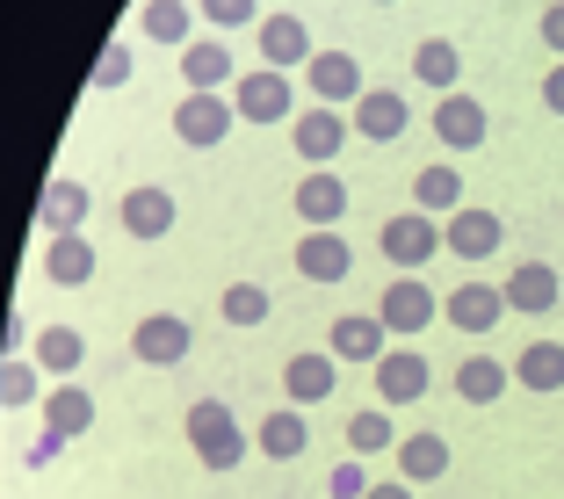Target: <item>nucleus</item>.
Masks as SVG:
<instances>
[{"label": "nucleus", "instance_id": "nucleus-1", "mask_svg": "<svg viewBox=\"0 0 564 499\" xmlns=\"http://www.w3.org/2000/svg\"><path fill=\"white\" fill-rule=\"evenodd\" d=\"M188 449H196L203 470H239L247 464V427L225 399H196L188 405Z\"/></svg>", "mask_w": 564, "mask_h": 499}, {"label": "nucleus", "instance_id": "nucleus-2", "mask_svg": "<svg viewBox=\"0 0 564 499\" xmlns=\"http://www.w3.org/2000/svg\"><path fill=\"white\" fill-rule=\"evenodd\" d=\"M377 253H383L391 268H405V275H420V268H427L434 253H448V239H442V217H427V210H399V217H383Z\"/></svg>", "mask_w": 564, "mask_h": 499}, {"label": "nucleus", "instance_id": "nucleus-3", "mask_svg": "<svg viewBox=\"0 0 564 499\" xmlns=\"http://www.w3.org/2000/svg\"><path fill=\"white\" fill-rule=\"evenodd\" d=\"M348 138H355V117L348 109H326V101H304L297 123H290V145H297L304 166H333L348 152Z\"/></svg>", "mask_w": 564, "mask_h": 499}, {"label": "nucleus", "instance_id": "nucleus-4", "mask_svg": "<svg viewBox=\"0 0 564 499\" xmlns=\"http://www.w3.org/2000/svg\"><path fill=\"white\" fill-rule=\"evenodd\" d=\"M377 318L391 326V340H420V333L442 318V297L427 290V275H391L377 297Z\"/></svg>", "mask_w": 564, "mask_h": 499}, {"label": "nucleus", "instance_id": "nucleus-5", "mask_svg": "<svg viewBox=\"0 0 564 499\" xmlns=\"http://www.w3.org/2000/svg\"><path fill=\"white\" fill-rule=\"evenodd\" d=\"M232 123H239L232 95H182L174 101V138H182L188 152H217L225 138H232Z\"/></svg>", "mask_w": 564, "mask_h": 499}, {"label": "nucleus", "instance_id": "nucleus-6", "mask_svg": "<svg viewBox=\"0 0 564 499\" xmlns=\"http://www.w3.org/2000/svg\"><path fill=\"white\" fill-rule=\"evenodd\" d=\"M188 355H196V326H188L182 312H152V318L131 326V362L174 369V362H188Z\"/></svg>", "mask_w": 564, "mask_h": 499}, {"label": "nucleus", "instance_id": "nucleus-7", "mask_svg": "<svg viewBox=\"0 0 564 499\" xmlns=\"http://www.w3.org/2000/svg\"><path fill=\"white\" fill-rule=\"evenodd\" d=\"M369 377H377V405H391V413H399V405H420V399H427L434 369H427V355H420V340H399V348L383 355Z\"/></svg>", "mask_w": 564, "mask_h": 499}, {"label": "nucleus", "instance_id": "nucleus-8", "mask_svg": "<svg viewBox=\"0 0 564 499\" xmlns=\"http://www.w3.org/2000/svg\"><path fill=\"white\" fill-rule=\"evenodd\" d=\"M232 101H239V123H297V87L275 66H253L247 80L232 87Z\"/></svg>", "mask_w": 564, "mask_h": 499}, {"label": "nucleus", "instance_id": "nucleus-9", "mask_svg": "<svg viewBox=\"0 0 564 499\" xmlns=\"http://www.w3.org/2000/svg\"><path fill=\"white\" fill-rule=\"evenodd\" d=\"M304 95L326 101V109H355V101L369 95L362 58H355V51H318L312 66H304Z\"/></svg>", "mask_w": 564, "mask_h": 499}, {"label": "nucleus", "instance_id": "nucleus-10", "mask_svg": "<svg viewBox=\"0 0 564 499\" xmlns=\"http://www.w3.org/2000/svg\"><path fill=\"white\" fill-rule=\"evenodd\" d=\"M507 312H514V304H507V283H478V275H470V283H456L442 297V318L456 333H492Z\"/></svg>", "mask_w": 564, "mask_h": 499}, {"label": "nucleus", "instance_id": "nucleus-11", "mask_svg": "<svg viewBox=\"0 0 564 499\" xmlns=\"http://www.w3.org/2000/svg\"><path fill=\"white\" fill-rule=\"evenodd\" d=\"M333 391H340V355L333 348H304V355H290V369H282V399L290 405H326Z\"/></svg>", "mask_w": 564, "mask_h": 499}, {"label": "nucleus", "instance_id": "nucleus-12", "mask_svg": "<svg viewBox=\"0 0 564 499\" xmlns=\"http://www.w3.org/2000/svg\"><path fill=\"white\" fill-rule=\"evenodd\" d=\"M326 348L340 355V362H362V369H377L383 355L399 348V340H391V326H383L377 312H340V318H333V333H326Z\"/></svg>", "mask_w": 564, "mask_h": 499}, {"label": "nucleus", "instance_id": "nucleus-13", "mask_svg": "<svg viewBox=\"0 0 564 499\" xmlns=\"http://www.w3.org/2000/svg\"><path fill=\"white\" fill-rule=\"evenodd\" d=\"M182 87L188 95H225V87H239V58L225 36H196V44L182 51Z\"/></svg>", "mask_w": 564, "mask_h": 499}, {"label": "nucleus", "instance_id": "nucleus-14", "mask_svg": "<svg viewBox=\"0 0 564 499\" xmlns=\"http://www.w3.org/2000/svg\"><path fill=\"white\" fill-rule=\"evenodd\" d=\"M253 44H261V66H275V73H297V66H312V58H318L304 15H261Z\"/></svg>", "mask_w": 564, "mask_h": 499}, {"label": "nucleus", "instance_id": "nucleus-15", "mask_svg": "<svg viewBox=\"0 0 564 499\" xmlns=\"http://www.w3.org/2000/svg\"><path fill=\"white\" fill-rule=\"evenodd\" d=\"M348 117H355V138H362V145H391V138H405V123H413V101H405L399 87H369Z\"/></svg>", "mask_w": 564, "mask_h": 499}, {"label": "nucleus", "instance_id": "nucleus-16", "mask_svg": "<svg viewBox=\"0 0 564 499\" xmlns=\"http://www.w3.org/2000/svg\"><path fill=\"white\" fill-rule=\"evenodd\" d=\"M297 217L304 232H340V217H348V182L333 174V166H312L297 182Z\"/></svg>", "mask_w": 564, "mask_h": 499}, {"label": "nucleus", "instance_id": "nucleus-17", "mask_svg": "<svg viewBox=\"0 0 564 499\" xmlns=\"http://www.w3.org/2000/svg\"><path fill=\"white\" fill-rule=\"evenodd\" d=\"M442 239H448V253L456 261H492L499 253V239H507V217L499 210H456V217H442Z\"/></svg>", "mask_w": 564, "mask_h": 499}, {"label": "nucleus", "instance_id": "nucleus-18", "mask_svg": "<svg viewBox=\"0 0 564 499\" xmlns=\"http://www.w3.org/2000/svg\"><path fill=\"white\" fill-rule=\"evenodd\" d=\"M485 131H492V117H485L478 95H442L434 101V138H442V152H478Z\"/></svg>", "mask_w": 564, "mask_h": 499}, {"label": "nucleus", "instance_id": "nucleus-19", "mask_svg": "<svg viewBox=\"0 0 564 499\" xmlns=\"http://www.w3.org/2000/svg\"><path fill=\"white\" fill-rule=\"evenodd\" d=\"M117 217H123V239H166L174 217H182V203H174V188L145 182V188H131V196L117 203Z\"/></svg>", "mask_w": 564, "mask_h": 499}, {"label": "nucleus", "instance_id": "nucleus-20", "mask_svg": "<svg viewBox=\"0 0 564 499\" xmlns=\"http://www.w3.org/2000/svg\"><path fill=\"white\" fill-rule=\"evenodd\" d=\"M196 22H203L196 0H145V8H138V36L160 44V51H188L196 44Z\"/></svg>", "mask_w": 564, "mask_h": 499}, {"label": "nucleus", "instance_id": "nucleus-21", "mask_svg": "<svg viewBox=\"0 0 564 499\" xmlns=\"http://www.w3.org/2000/svg\"><path fill=\"white\" fill-rule=\"evenodd\" d=\"M253 449H261L268 464H297V456L312 449V413H304V405H275V413L253 427Z\"/></svg>", "mask_w": 564, "mask_h": 499}, {"label": "nucleus", "instance_id": "nucleus-22", "mask_svg": "<svg viewBox=\"0 0 564 499\" xmlns=\"http://www.w3.org/2000/svg\"><path fill=\"white\" fill-rule=\"evenodd\" d=\"M87 210H95V196H87V182H73V174H51L44 196H36V225H44L51 239H58V232H80Z\"/></svg>", "mask_w": 564, "mask_h": 499}, {"label": "nucleus", "instance_id": "nucleus-23", "mask_svg": "<svg viewBox=\"0 0 564 499\" xmlns=\"http://www.w3.org/2000/svg\"><path fill=\"white\" fill-rule=\"evenodd\" d=\"M557 297H564V275L550 261H521L514 275H507V304H514L521 318H550V312H557Z\"/></svg>", "mask_w": 564, "mask_h": 499}, {"label": "nucleus", "instance_id": "nucleus-24", "mask_svg": "<svg viewBox=\"0 0 564 499\" xmlns=\"http://www.w3.org/2000/svg\"><path fill=\"white\" fill-rule=\"evenodd\" d=\"M297 275L304 283H348L355 275V247L340 232H304L297 239Z\"/></svg>", "mask_w": 564, "mask_h": 499}, {"label": "nucleus", "instance_id": "nucleus-25", "mask_svg": "<svg viewBox=\"0 0 564 499\" xmlns=\"http://www.w3.org/2000/svg\"><path fill=\"white\" fill-rule=\"evenodd\" d=\"M87 427H95V391H87V383H51V399H44V434H58V442H80Z\"/></svg>", "mask_w": 564, "mask_h": 499}, {"label": "nucleus", "instance_id": "nucleus-26", "mask_svg": "<svg viewBox=\"0 0 564 499\" xmlns=\"http://www.w3.org/2000/svg\"><path fill=\"white\" fill-rule=\"evenodd\" d=\"M95 239H87V232H58V239H51V247H44V275H51V283H58V290H80V283H95Z\"/></svg>", "mask_w": 564, "mask_h": 499}, {"label": "nucleus", "instance_id": "nucleus-27", "mask_svg": "<svg viewBox=\"0 0 564 499\" xmlns=\"http://www.w3.org/2000/svg\"><path fill=\"white\" fill-rule=\"evenodd\" d=\"M391 456H399V478H405V485H434V478H448V434H434V427L405 434Z\"/></svg>", "mask_w": 564, "mask_h": 499}, {"label": "nucleus", "instance_id": "nucleus-28", "mask_svg": "<svg viewBox=\"0 0 564 499\" xmlns=\"http://www.w3.org/2000/svg\"><path fill=\"white\" fill-rule=\"evenodd\" d=\"M413 210H427V217H456V210H464V174H456V160L420 166V182H413Z\"/></svg>", "mask_w": 564, "mask_h": 499}, {"label": "nucleus", "instance_id": "nucleus-29", "mask_svg": "<svg viewBox=\"0 0 564 499\" xmlns=\"http://www.w3.org/2000/svg\"><path fill=\"white\" fill-rule=\"evenodd\" d=\"M44 399H51L44 362H36V355H8V362H0V405H8V413H30V405H44Z\"/></svg>", "mask_w": 564, "mask_h": 499}, {"label": "nucleus", "instance_id": "nucleus-30", "mask_svg": "<svg viewBox=\"0 0 564 499\" xmlns=\"http://www.w3.org/2000/svg\"><path fill=\"white\" fill-rule=\"evenodd\" d=\"M413 73H420V87H434V95H456V80H464V51L448 44V36H420L413 44Z\"/></svg>", "mask_w": 564, "mask_h": 499}, {"label": "nucleus", "instance_id": "nucleus-31", "mask_svg": "<svg viewBox=\"0 0 564 499\" xmlns=\"http://www.w3.org/2000/svg\"><path fill=\"white\" fill-rule=\"evenodd\" d=\"M514 383L521 391H564V340H543V333H535L529 348L514 355Z\"/></svg>", "mask_w": 564, "mask_h": 499}, {"label": "nucleus", "instance_id": "nucleus-32", "mask_svg": "<svg viewBox=\"0 0 564 499\" xmlns=\"http://www.w3.org/2000/svg\"><path fill=\"white\" fill-rule=\"evenodd\" d=\"M30 355L44 362V377H80V362H87V333H73V326H36Z\"/></svg>", "mask_w": 564, "mask_h": 499}, {"label": "nucleus", "instance_id": "nucleus-33", "mask_svg": "<svg viewBox=\"0 0 564 499\" xmlns=\"http://www.w3.org/2000/svg\"><path fill=\"white\" fill-rule=\"evenodd\" d=\"M405 434L391 427V405H362V413H348V456H383L399 449Z\"/></svg>", "mask_w": 564, "mask_h": 499}, {"label": "nucleus", "instance_id": "nucleus-34", "mask_svg": "<svg viewBox=\"0 0 564 499\" xmlns=\"http://www.w3.org/2000/svg\"><path fill=\"white\" fill-rule=\"evenodd\" d=\"M507 377H514L507 362H492V355H470V362H456V399H464V405H492L499 391H507Z\"/></svg>", "mask_w": 564, "mask_h": 499}, {"label": "nucleus", "instance_id": "nucleus-35", "mask_svg": "<svg viewBox=\"0 0 564 499\" xmlns=\"http://www.w3.org/2000/svg\"><path fill=\"white\" fill-rule=\"evenodd\" d=\"M217 312H225V326L253 333V326H268V312H275V297H268L261 283H232L225 297H217Z\"/></svg>", "mask_w": 564, "mask_h": 499}, {"label": "nucleus", "instance_id": "nucleus-36", "mask_svg": "<svg viewBox=\"0 0 564 499\" xmlns=\"http://www.w3.org/2000/svg\"><path fill=\"white\" fill-rule=\"evenodd\" d=\"M131 73H138L131 44H101V58H95V73H87V87H95V95H117V87H131Z\"/></svg>", "mask_w": 564, "mask_h": 499}, {"label": "nucleus", "instance_id": "nucleus-37", "mask_svg": "<svg viewBox=\"0 0 564 499\" xmlns=\"http://www.w3.org/2000/svg\"><path fill=\"white\" fill-rule=\"evenodd\" d=\"M210 30H261V0H196Z\"/></svg>", "mask_w": 564, "mask_h": 499}, {"label": "nucleus", "instance_id": "nucleus-38", "mask_svg": "<svg viewBox=\"0 0 564 499\" xmlns=\"http://www.w3.org/2000/svg\"><path fill=\"white\" fill-rule=\"evenodd\" d=\"M369 485H377V478H369V456H348V464L326 470V492L333 499H369Z\"/></svg>", "mask_w": 564, "mask_h": 499}, {"label": "nucleus", "instance_id": "nucleus-39", "mask_svg": "<svg viewBox=\"0 0 564 499\" xmlns=\"http://www.w3.org/2000/svg\"><path fill=\"white\" fill-rule=\"evenodd\" d=\"M535 36H543L550 58H564V0H550L543 15H535Z\"/></svg>", "mask_w": 564, "mask_h": 499}, {"label": "nucleus", "instance_id": "nucleus-40", "mask_svg": "<svg viewBox=\"0 0 564 499\" xmlns=\"http://www.w3.org/2000/svg\"><path fill=\"white\" fill-rule=\"evenodd\" d=\"M535 95H543V109H550V117H564V58L543 73V87H535Z\"/></svg>", "mask_w": 564, "mask_h": 499}, {"label": "nucleus", "instance_id": "nucleus-41", "mask_svg": "<svg viewBox=\"0 0 564 499\" xmlns=\"http://www.w3.org/2000/svg\"><path fill=\"white\" fill-rule=\"evenodd\" d=\"M369 499H420V485H405V478H377V485H369Z\"/></svg>", "mask_w": 564, "mask_h": 499}, {"label": "nucleus", "instance_id": "nucleus-42", "mask_svg": "<svg viewBox=\"0 0 564 499\" xmlns=\"http://www.w3.org/2000/svg\"><path fill=\"white\" fill-rule=\"evenodd\" d=\"M22 340H30V318H22V312H8V333H0V348H8V355H22Z\"/></svg>", "mask_w": 564, "mask_h": 499}, {"label": "nucleus", "instance_id": "nucleus-43", "mask_svg": "<svg viewBox=\"0 0 564 499\" xmlns=\"http://www.w3.org/2000/svg\"><path fill=\"white\" fill-rule=\"evenodd\" d=\"M58 449H66L58 434H36V442H30V470H44V464H51V456H58Z\"/></svg>", "mask_w": 564, "mask_h": 499}, {"label": "nucleus", "instance_id": "nucleus-44", "mask_svg": "<svg viewBox=\"0 0 564 499\" xmlns=\"http://www.w3.org/2000/svg\"><path fill=\"white\" fill-rule=\"evenodd\" d=\"M377 8H391V0H377Z\"/></svg>", "mask_w": 564, "mask_h": 499}]
</instances>
